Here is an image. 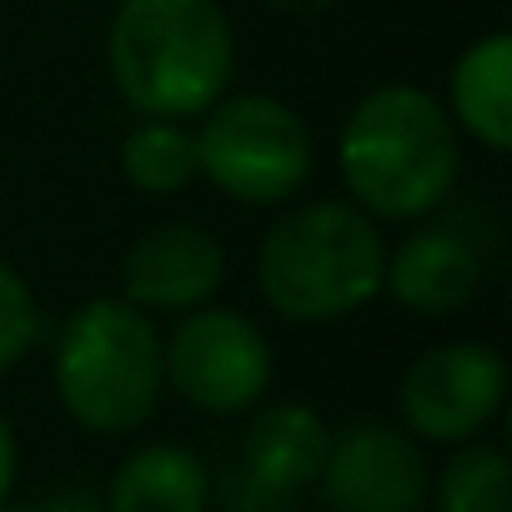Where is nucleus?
Here are the masks:
<instances>
[{
  "label": "nucleus",
  "mask_w": 512,
  "mask_h": 512,
  "mask_svg": "<svg viewBox=\"0 0 512 512\" xmlns=\"http://www.w3.org/2000/svg\"><path fill=\"white\" fill-rule=\"evenodd\" d=\"M457 126L447 106L422 86L367 91L337 141V166L352 206L387 221H412L442 206L457 181Z\"/></svg>",
  "instance_id": "obj_1"
},
{
  "label": "nucleus",
  "mask_w": 512,
  "mask_h": 512,
  "mask_svg": "<svg viewBox=\"0 0 512 512\" xmlns=\"http://www.w3.org/2000/svg\"><path fill=\"white\" fill-rule=\"evenodd\" d=\"M106 56L116 91L146 121H186L226 96L236 31L216 0H121Z\"/></svg>",
  "instance_id": "obj_2"
},
{
  "label": "nucleus",
  "mask_w": 512,
  "mask_h": 512,
  "mask_svg": "<svg viewBox=\"0 0 512 512\" xmlns=\"http://www.w3.org/2000/svg\"><path fill=\"white\" fill-rule=\"evenodd\" d=\"M387 241L352 201L292 206L256 251V282L287 322H337L382 292Z\"/></svg>",
  "instance_id": "obj_3"
},
{
  "label": "nucleus",
  "mask_w": 512,
  "mask_h": 512,
  "mask_svg": "<svg viewBox=\"0 0 512 512\" xmlns=\"http://www.w3.org/2000/svg\"><path fill=\"white\" fill-rule=\"evenodd\" d=\"M161 332L126 297L76 307L56 342V397L86 432L121 437L151 422L161 402Z\"/></svg>",
  "instance_id": "obj_4"
},
{
  "label": "nucleus",
  "mask_w": 512,
  "mask_h": 512,
  "mask_svg": "<svg viewBox=\"0 0 512 512\" xmlns=\"http://www.w3.org/2000/svg\"><path fill=\"white\" fill-rule=\"evenodd\" d=\"M196 166L241 206H282L312 176V131L277 96H221L196 131Z\"/></svg>",
  "instance_id": "obj_5"
},
{
  "label": "nucleus",
  "mask_w": 512,
  "mask_h": 512,
  "mask_svg": "<svg viewBox=\"0 0 512 512\" xmlns=\"http://www.w3.org/2000/svg\"><path fill=\"white\" fill-rule=\"evenodd\" d=\"M161 372L201 412H246L272 387V342L241 312L196 307L161 342Z\"/></svg>",
  "instance_id": "obj_6"
},
{
  "label": "nucleus",
  "mask_w": 512,
  "mask_h": 512,
  "mask_svg": "<svg viewBox=\"0 0 512 512\" xmlns=\"http://www.w3.org/2000/svg\"><path fill=\"white\" fill-rule=\"evenodd\" d=\"M507 397V362L487 342H447L422 352L397 387L402 422L422 442H472Z\"/></svg>",
  "instance_id": "obj_7"
},
{
  "label": "nucleus",
  "mask_w": 512,
  "mask_h": 512,
  "mask_svg": "<svg viewBox=\"0 0 512 512\" xmlns=\"http://www.w3.org/2000/svg\"><path fill=\"white\" fill-rule=\"evenodd\" d=\"M317 482L332 512H422L432 487L422 447L387 422L332 432Z\"/></svg>",
  "instance_id": "obj_8"
},
{
  "label": "nucleus",
  "mask_w": 512,
  "mask_h": 512,
  "mask_svg": "<svg viewBox=\"0 0 512 512\" xmlns=\"http://www.w3.org/2000/svg\"><path fill=\"white\" fill-rule=\"evenodd\" d=\"M221 277H226L221 241L191 221H161L141 231L121 267L126 302L141 312H196L216 297Z\"/></svg>",
  "instance_id": "obj_9"
},
{
  "label": "nucleus",
  "mask_w": 512,
  "mask_h": 512,
  "mask_svg": "<svg viewBox=\"0 0 512 512\" xmlns=\"http://www.w3.org/2000/svg\"><path fill=\"white\" fill-rule=\"evenodd\" d=\"M482 287V256L472 251L467 236L432 226V231H412L397 251H387L382 267V292H392L407 312L422 317H447L462 312Z\"/></svg>",
  "instance_id": "obj_10"
},
{
  "label": "nucleus",
  "mask_w": 512,
  "mask_h": 512,
  "mask_svg": "<svg viewBox=\"0 0 512 512\" xmlns=\"http://www.w3.org/2000/svg\"><path fill=\"white\" fill-rule=\"evenodd\" d=\"M327 442L332 432L307 402H272L241 432V477L272 497H292L322 477Z\"/></svg>",
  "instance_id": "obj_11"
},
{
  "label": "nucleus",
  "mask_w": 512,
  "mask_h": 512,
  "mask_svg": "<svg viewBox=\"0 0 512 512\" xmlns=\"http://www.w3.org/2000/svg\"><path fill=\"white\" fill-rule=\"evenodd\" d=\"M452 126H462L487 151L512 146V36L507 31H492L457 56Z\"/></svg>",
  "instance_id": "obj_12"
},
{
  "label": "nucleus",
  "mask_w": 512,
  "mask_h": 512,
  "mask_svg": "<svg viewBox=\"0 0 512 512\" xmlns=\"http://www.w3.org/2000/svg\"><path fill=\"white\" fill-rule=\"evenodd\" d=\"M206 502H211L206 462L191 447L151 442L116 467L106 512H206Z\"/></svg>",
  "instance_id": "obj_13"
},
{
  "label": "nucleus",
  "mask_w": 512,
  "mask_h": 512,
  "mask_svg": "<svg viewBox=\"0 0 512 512\" xmlns=\"http://www.w3.org/2000/svg\"><path fill=\"white\" fill-rule=\"evenodd\" d=\"M121 171L146 196H171L201 176L196 166V131L181 121H141L121 141Z\"/></svg>",
  "instance_id": "obj_14"
},
{
  "label": "nucleus",
  "mask_w": 512,
  "mask_h": 512,
  "mask_svg": "<svg viewBox=\"0 0 512 512\" xmlns=\"http://www.w3.org/2000/svg\"><path fill=\"white\" fill-rule=\"evenodd\" d=\"M437 512H512V467L492 442H467L437 477Z\"/></svg>",
  "instance_id": "obj_15"
},
{
  "label": "nucleus",
  "mask_w": 512,
  "mask_h": 512,
  "mask_svg": "<svg viewBox=\"0 0 512 512\" xmlns=\"http://www.w3.org/2000/svg\"><path fill=\"white\" fill-rule=\"evenodd\" d=\"M41 337V307L31 297V287L0 262V377H6Z\"/></svg>",
  "instance_id": "obj_16"
},
{
  "label": "nucleus",
  "mask_w": 512,
  "mask_h": 512,
  "mask_svg": "<svg viewBox=\"0 0 512 512\" xmlns=\"http://www.w3.org/2000/svg\"><path fill=\"white\" fill-rule=\"evenodd\" d=\"M11 487H16V432L0 417V507L11 502Z\"/></svg>",
  "instance_id": "obj_17"
},
{
  "label": "nucleus",
  "mask_w": 512,
  "mask_h": 512,
  "mask_svg": "<svg viewBox=\"0 0 512 512\" xmlns=\"http://www.w3.org/2000/svg\"><path fill=\"white\" fill-rule=\"evenodd\" d=\"M0 512H106L101 502H91V497H81V492H71V497H46V502H36V507H0Z\"/></svg>",
  "instance_id": "obj_18"
},
{
  "label": "nucleus",
  "mask_w": 512,
  "mask_h": 512,
  "mask_svg": "<svg viewBox=\"0 0 512 512\" xmlns=\"http://www.w3.org/2000/svg\"><path fill=\"white\" fill-rule=\"evenodd\" d=\"M272 11H287V16H322V11H332L337 0H267Z\"/></svg>",
  "instance_id": "obj_19"
}]
</instances>
